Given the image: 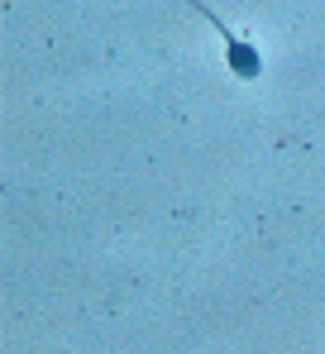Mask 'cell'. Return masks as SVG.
I'll return each mask as SVG.
<instances>
[{"mask_svg": "<svg viewBox=\"0 0 325 354\" xmlns=\"http://www.w3.org/2000/svg\"><path fill=\"white\" fill-rule=\"evenodd\" d=\"M182 5H192V10L216 29L220 39H225V67H230V77H239V82H259V77H263V53H259V48H254L234 24H225L206 0H182Z\"/></svg>", "mask_w": 325, "mask_h": 354, "instance_id": "obj_1", "label": "cell"}]
</instances>
